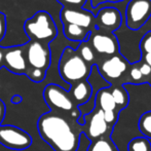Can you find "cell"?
<instances>
[{"label":"cell","instance_id":"cell-24","mask_svg":"<svg viewBox=\"0 0 151 151\" xmlns=\"http://www.w3.org/2000/svg\"><path fill=\"white\" fill-rule=\"evenodd\" d=\"M57 1L67 8H82L86 3V0H57Z\"/></svg>","mask_w":151,"mask_h":151},{"label":"cell","instance_id":"cell-30","mask_svg":"<svg viewBox=\"0 0 151 151\" xmlns=\"http://www.w3.org/2000/svg\"><path fill=\"white\" fill-rule=\"evenodd\" d=\"M3 67V47L0 46V69Z\"/></svg>","mask_w":151,"mask_h":151},{"label":"cell","instance_id":"cell-22","mask_svg":"<svg viewBox=\"0 0 151 151\" xmlns=\"http://www.w3.org/2000/svg\"><path fill=\"white\" fill-rule=\"evenodd\" d=\"M127 71H129V79H131V82H133V83H141V82L144 81V77L142 76L141 72H140L138 63L131 64Z\"/></svg>","mask_w":151,"mask_h":151},{"label":"cell","instance_id":"cell-12","mask_svg":"<svg viewBox=\"0 0 151 151\" xmlns=\"http://www.w3.org/2000/svg\"><path fill=\"white\" fill-rule=\"evenodd\" d=\"M3 67L19 75L26 74L27 62L24 54V44L3 47Z\"/></svg>","mask_w":151,"mask_h":151},{"label":"cell","instance_id":"cell-20","mask_svg":"<svg viewBox=\"0 0 151 151\" xmlns=\"http://www.w3.org/2000/svg\"><path fill=\"white\" fill-rule=\"evenodd\" d=\"M127 151H151V143L145 137H136L129 142Z\"/></svg>","mask_w":151,"mask_h":151},{"label":"cell","instance_id":"cell-11","mask_svg":"<svg viewBox=\"0 0 151 151\" xmlns=\"http://www.w3.org/2000/svg\"><path fill=\"white\" fill-rule=\"evenodd\" d=\"M83 120L84 134L91 141L105 137V134H107L108 129H110L104 119V112L99 108L95 107L93 111L84 116ZM110 129L112 131V129Z\"/></svg>","mask_w":151,"mask_h":151},{"label":"cell","instance_id":"cell-13","mask_svg":"<svg viewBox=\"0 0 151 151\" xmlns=\"http://www.w3.org/2000/svg\"><path fill=\"white\" fill-rule=\"evenodd\" d=\"M96 29L113 33L121 26L122 18L118 9L114 7H104L95 16Z\"/></svg>","mask_w":151,"mask_h":151},{"label":"cell","instance_id":"cell-6","mask_svg":"<svg viewBox=\"0 0 151 151\" xmlns=\"http://www.w3.org/2000/svg\"><path fill=\"white\" fill-rule=\"evenodd\" d=\"M0 144L12 150L22 151L32 144L31 136L14 125H0Z\"/></svg>","mask_w":151,"mask_h":151},{"label":"cell","instance_id":"cell-29","mask_svg":"<svg viewBox=\"0 0 151 151\" xmlns=\"http://www.w3.org/2000/svg\"><path fill=\"white\" fill-rule=\"evenodd\" d=\"M141 60L144 61L145 63H147L149 66H151V55H147V56L141 57Z\"/></svg>","mask_w":151,"mask_h":151},{"label":"cell","instance_id":"cell-26","mask_svg":"<svg viewBox=\"0 0 151 151\" xmlns=\"http://www.w3.org/2000/svg\"><path fill=\"white\" fill-rule=\"evenodd\" d=\"M6 33V18L3 12H0V41L4 38Z\"/></svg>","mask_w":151,"mask_h":151},{"label":"cell","instance_id":"cell-23","mask_svg":"<svg viewBox=\"0 0 151 151\" xmlns=\"http://www.w3.org/2000/svg\"><path fill=\"white\" fill-rule=\"evenodd\" d=\"M140 50H141L142 57L151 55V31L147 32L143 36L140 42Z\"/></svg>","mask_w":151,"mask_h":151},{"label":"cell","instance_id":"cell-25","mask_svg":"<svg viewBox=\"0 0 151 151\" xmlns=\"http://www.w3.org/2000/svg\"><path fill=\"white\" fill-rule=\"evenodd\" d=\"M138 65H139V69H140V72H141L142 76H143L144 78H149L151 75V66H149L147 63H145V62L142 60L141 62L138 63Z\"/></svg>","mask_w":151,"mask_h":151},{"label":"cell","instance_id":"cell-21","mask_svg":"<svg viewBox=\"0 0 151 151\" xmlns=\"http://www.w3.org/2000/svg\"><path fill=\"white\" fill-rule=\"evenodd\" d=\"M138 127L143 137L151 139V111H147L141 115Z\"/></svg>","mask_w":151,"mask_h":151},{"label":"cell","instance_id":"cell-3","mask_svg":"<svg viewBox=\"0 0 151 151\" xmlns=\"http://www.w3.org/2000/svg\"><path fill=\"white\" fill-rule=\"evenodd\" d=\"M24 31L30 40L50 44L56 39L58 28L52 17L45 10H39L24 23Z\"/></svg>","mask_w":151,"mask_h":151},{"label":"cell","instance_id":"cell-4","mask_svg":"<svg viewBox=\"0 0 151 151\" xmlns=\"http://www.w3.org/2000/svg\"><path fill=\"white\" fill-rule=\"evenodd\" d=\"M24 54L27 69L47 71L52 63V52L48 44L36 40H29L24 44Z\"/></svg>","mask_w":151,"mask_h":151},{"label":"cell","instance_id":"cell-14","mask_svg":"<svg viewBox=\"0 0 151 151\" xmlns=\"http://www.w3.org/2000/svg\"><path fill=\"white\" fill-rule=\"evenodd\" d=\"M74 105L76 107L84 105L91 101L93 97V86L90 83L88 80L77 82V83L71 86L70 90L68 91Z\"/></svg>","mask_w":151,"mask_h":151},{"label":"cell","instance_id":"cell-28","mask_svg":"<svg viewBox=\"0 0 151 151\" xmlns=\"http://www.w3.org/2000/svg\"><path fill=\"white\" fill-rule=\"evenodd\" d=\"M5 112H6V107L4 102L0 99V125L2 124L4 120V117H5Z\"/></svg>","mask_w":151,"mask_h":151},{"label":"cell","instance_id":"cell-16","mask_svg":"<svg viewBox=\"0 0 151 151\" xmlns=\"http://www.w3.org/2000/svg\"><path fill=\"white\" fill-rule=\"evenodd\" d=\"M63 33L65 37L70 41L83 42L88 41L91 32L76 25L63 24Z\"/></svg>","mask_w":151,"mask_h":151},{"label":"cell","instance_id":"cell-18","mask_svg":"<svg viewBox=\"0 0 151 151\" xmlns=\"http://www.w3.org/2000/svg\"><path fill=\"white\" fill-rule=\"evenodd\" d=\"M110 90H111L112 97H113L114 102H115V104H116L117 110L120 112L121 110L124 109V108L129 105V93L125 91L123 86H113V88L110 86Z\"/></svg>","mask_w":151,"mask_h":151},{"label":"cell","instance_id":"cell-15","mask_svg":"<svg viewBox=\"0 0 151 151\" xmlns=\"http://www.w3.org/2000/svg\"><path fill=\"white\" fill-rule=\"evenodd\" d=\"M95 107L101 109L103 112L106 111H115L118 112L116 104L114 102V99L112 97L110 86L103 88L97 91L95 96Z\"/></svg>","mask_w":151,"mask_h":151},{"label":"cell","instance_id":"cell-9","mask_svg":"<svg viewBox=\"0 0 151 151\" xmlns=\"http://www.w3.org/2000/svg\"><path fill=\"white\" fill-rule=\"evenodd\" d=\"M88 42L96 55L110 57L118 54L119 44L116 36L111 32L101 31L95 29L90 33Z\"/></svg>","mask_w":151,"mask_h":151},{"label":"cell","instance_id":"cell-1","mask_svg":"<svg viewBox=\"0 0 151 151\" xmlns=\"http://www.w3.org/2000/svg\"><path fill=\"white\" fill-rule=\"evenodd\" d=\"M37 129L41 139L55 151L78 150L80 133L63 116L52 111L42 114L37 121Z\"/></svg>","mask_w":151,"mask_h":151},{"label":"cell","instance_id":"cell-31","mask_svg":"<svg viewBox=\"0 0 151 151\" xmlns=\"http://www.w3.org/2000/svg\"><path fill=\"white\" fill-rule=\"evenodd\" d=\"M147 81L149 82V84H150V86H151V75H150V77L148 78V80H147Z\"/></svg>","mask_w":151,"mask_h":151},{"label":"cell","instance_id":"cell-17","mask_svg":"<svg viewBox=\"0 0 151 151\" xmlns=\"http://www.w3.org/2000/svg\"><path fill=\"white\" fill-rule=\"evenodd\" d=\"M86 151H119L117 146L113 141L108 137H102L97 140H93L90 143Z\"/></svg>","mask_w":151,"mask_h":151},{"label":"cell","instance_id":"cell-5","mask_svg":"<svg viewBox=\"0 0 151 151\" xmlns=\"http://www.w3.org/2000/svg\"><path fill=\"white\" fill-rule=\"evenodd\" d=\"M151 17V0H131L125 8V25L133 31L139 30Z\"/></svg>","mask_w":151,"mask_h":151},{"label":"cell","instance_id":"cell-2","mask_svg":"<svg viewBox=\"0 0 151 151\" xmlns=\"http://www.w3.org/2000/svg\"><path fill=\"white\" fill-rule=\"evenodd\" d=\"M58 68L62 79L70 86H73L88 79L93 66L86 63L75 50L68 46L62 52Z\"/></svg>","mask_w":151,"mask_h":151},{"label":"cell","instance_id":"cell-27","mask_svg":"<svg viewBox=\"0 0 151 151\" xmlns=\"http://www.w3.org/2000/svg\"><path fill=\"white\" fill-rule=\"evenodd\" d=\"M123 0H91V4L93 8H97L100 4L105 3V2H120Z\"/></svg>","mask_w":151,"mask_h":151},{"label":"cell","instance_id":"cell-19","mask_svg":"<svg viewBox=\"0 0 151 151\" xmlns=\"http://www.w3.org/2000/svg\"><path fill=\"white\" fill-rule=\"evenodd\" d=\"M77 52V54L80 56V58L82 59L86 63H88L91 66H95L96 63V52H93V50L91 48L88 41L80 42L79 46L77 47V50H75Z\"/></svg>","mask_w":151,"mask_h":151},{"label":"cell","instance_id":"cell-8","mask_svg":"<svg viewBox=\"0 0 151 151\" xmlns=\"http://www.w3.org/2000/svg\"><path fill=\"white\" fill-rule=\"evenodd\" d=\"M131 63L118 52L113 56L107 57L97 65L100 75L111 84L112 81L119 79L129 70Z\"/></svg>","mask_w":151,"mask_h":151},{"label":"cell","instance_id":"cell-10","mask_svg":"<svg viewBox=\"0 0 151 151\" xmlns=\"http://www.w3.org/2000/svg\"><path fill=\"white\" fill-rule=\"evenodd\" d=\"M60 19L63 24L76 25L90 32L96 29L95 14L83 8L63 7L60 14Z\"/></svg>","mask_w":151,"mask_h":151},{"label":"cell","instance_id":"cell-7","mask_svg":"<svg viewBox=\"0 0 151 151\" xmlns=\"http://www.w3.org/2000/svg\"><path fill=\"white\" fill-rule=\"evenodd\" d=\"M43 98L47 106L52 110L71 113L76 110V106L74 105L68 91L58 84H47L44 88Z\"/></svg>","mask_w":151,"mask_h":151}]
</instances>
